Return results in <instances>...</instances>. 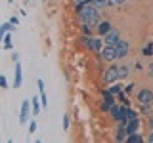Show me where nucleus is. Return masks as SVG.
I'll use <instances>...</instances> for the list:
<instances>
[{"mask_svg":"<svg viewBox=\"0 0 153 143\" xmlns=\"http://www.w3.org/2000/svg\"><path fill=\"white\" fill-rule=\"evenodd\" d=\"M75 10H76V13H79L80 23L98 27V23H100V8L96 6V4H92V2H80V4H76Z\"/></svg>","mask_w":153,"mask_h":143,"instance_id":"obj_1","label":"nucleus"},{"mask_svg":"<svg viewBox=\"0 0 153 143\" xmlns=\"http://www.w3.org/2000/svg\"><path fill=\"white\" fill-rule=\"evenodd\" d=\"M80 40H82V42H84V44L88 46L92 52H98V54L103 50V44H105L103 38H92V36H82Z\"/></svg>","mask_w":153,"mask_h":143,"instance_id":"obj_2","label":"nucleus"},{"mask_svg":"<svg viewBox=\"0 0 153 143\" xmlns=\"http://www.w3.org/2000/svg\"><path fill=\"white\" fill-rule=\"evenodd\" d=\"M100 55H102L103 61H115V59H119V57H117V48L111 46V44H105L103 50L100 52Z\"/></svg>","mask_w":153,"mask_h":143,"instance_id":"obj_3","label":"nucleus"},{"mask_svg":"<svg viewBox=\"0 0 153 143\" xmlns=\"http://www.w3.org/2000/svg\"><path fill=\"white\" fill-rule=\"evenodd\" d=\"M102 97H103V103L100 105V109H102V111H109V109L115 105V95L109 92V90H103V92H102Z\"/></svg>","mask_w":153,"mask_h":143,"instance_id":"obj_4","label":"nucleus"},{"mask_svg":"<svg viewBox=\"0 0 153 143\" xmlns=\"http://www.w3.org/2000/svg\"><path fill=\"white\" fill-rule=\"evenodd\" d=\"M117 78H119V67H115V65L107 67V71L103 73V82L105 84H113Z\"/></svg>","mask_w":153,"mask_h":143,"instance_id":"obj_5","label":"nucleus"},{"mask_svg":"<svg viewBox=\"0 0 153 143\" xmlns=\"http://www.w3.org/2000/svg\"><path fill=\"white\" fill-rule=\"evenodd\" d=\"M115 48H117V57H119V59L126 57L128 52H130V44H128V40H123V38L115 44Z\"/></svg>","mask_w":153,"mask_h":143,"instance_id":"obj_6","label":"nucleus"},{"mask_svg":"<svg viewBox=\"0 0 153 143\" xmlns=\"http://www.w3.org/2000/svg\"><path fill=\"white\" fill-rule=\"evenodd\" d=\"M138 101H140L142 105H151L153 103V92L147 88H143L138 92Z\"/></svg>","mask_w":153,"mask_h":143,"instance_id":"obj_7","label":"nucleus"},{"mask_svg":"<svg viewBox=\"0 0 153 143\" xmlns=\"http://www.w3.org/2000/svg\"><path fill=\"white\" fill-rule=\"evenodd\" d=\"M102 38H103V42H105V44H111V46H115L119 40H121V35H119V31H117V29H111V31H109V32H105V35H103Z\"/></svg>","mask_w":153,"mask_h":143,"instance_id":"obj_8","label":"nucleus"},{"mask_svg":"<svg viewBox=\"0 0 153 143\" xmlns=\"http://www.w3.org/2000/svg\"><path fill=\"white\" fill-rule=\"evenodd\" d=\"M31 107H33V103L29 101V99H23V103H21V113H19V122L21 124H25L29 120V111H31Z\"/></svg>","mask_w":153,"mask_h":143,"instance_id":"obj_9","label":"nucleus"},{"mask_svg":"<svg viewBox=\"0 0 153 143\" xmlns=\"http://www.w3.org/2000/svg\"><path fill=\"white\" fill-rule=\"evenodd\" d=\"M36 86H38V92H40V103H42V107H48V97H46V90H44V80L42 78H38L36 80Z\"/></svg>","mask_w":153,"mask_h":143,"instance_id":"obj_10","label":"nucleus"},{"mask_svg":"<svg viewBox=\"0 0 153 143\" xmlns=\"http://www.w3.org/2000/svg\"><path fill=\"white\" fill-rule=\"evenodd\" d=\"M138 130H140V118H130L126 124V132H128V136L130 133H136Z\"/></svg>","mask_w":153,"mask_h":143,"instance_id":"obj_11","label":"nucleus"},{"mask_svg":"<svg viewBox=\"0 0 153 143\" xmlns=\"http://www.w3.org/2000/svg\"><path fill=\"white\" fill-rule=\"evenodd\" d=\"M21 80H23V71H21V63H16V76H13V86L19 88L21 86Z\"/></svg>","mask_w":153,"mask_h":143,"instance_id":"obj_12","label":"nucleus"},{"mask_svg":"<svg viewBox=\"0 0 153 143\" xmlns=\"http://www.w3.org/2000/svg\"><path fill=\"white\" fill-rule=\"evenodd\" d=\"M111 29H113V27H111V21H100V23H98V35L103 36L105 32H109Z\"/></svg>","mask_w":153,"mask_h":143,"instance_id":"obj_13","label":"nucleus"},{"mask_svg":"<svg viewBox=\"0 0 153 143\" xmlns=\"http://www.w3.org/2000/svg\"><path fill=\"white\" fill-rule=\"evenodd\" d=\"M16 29V25H13L12 21H8V23H4L2 27H0V38H4V35H6L8 31H13Z\"/></svg>","mask_w":153,"mask_h":143,"instance_id":"obj_14","label":"nucleus"},{"mask_svg":"<svg viewBox=\"0 0 153 143\" xmlns=\"http://www.w3.org/2000/svg\"><path fill=\"white\" fill-rule=\"evenodd\" d=\"M121 111H123V107H119V105H113V107L109 109V113H111V116L115 120H121Z\"/></svg>","mask_w":153,"mask_h":143,"instance_id":"obj_15","label":"nucleus"},{"mask_svg":"<svg viewBox=\"0 0 153 143\" xmlns=\"http://www.w3.org/2000/svg\"><path fill=\"white\" fill-rule=\"evenodd\" d=\"M38 101H40L38 97H31V103H33V114H35V116H36L38 113H40V105H42V103H38Z\"/></svg>","mask_w":153,"mask_h":143,"instance_id":"obj_16","label":"nucleus"},{"mask_svg":"<svg viewBox=\"0 0 153 143\" xmlns=\"http://www.w3.org/2000/svg\"><path fill=\"white\" fill-rule=\"evenodd\" d=\"M92 4H96L98 8H105V6H111V4H115L113 0H92Z\"/></svg>","mask_w":153,"mask_h":143,"instance_id":"obj_17","label":"nucleus"},{"mask_svg":"<svg viewBox=\"0 0 153 143\" xmlns=\"http://www.w3.org/2000/svg\"><path fill=\"white\" fill-rule=\"evenodd\" d=\"M126 141H132V143H140V141H143V137H142L140 133L136 132V133H130V136L126 137Z\"/></svg>","mask_w":153,"mask_h":143,"instance_id":"obj_18","label":"nucleus"},{"mask_svg":"<svg viewBox=\"0 0 153 143\" xmlns=\"http://www.w3.org/2000/svg\"><path fill=\"white\" fill-rule=\"evenodd\" d=\"M143 55H146V57H151L153 55V40H149V42H147V46L143 48Z\"/></svg>","mask_w":153,"mask_h":143,"instance_id":"obj_19","label":"nucleus"},{"mask_svg":"<svg viewBox=\"0 0 153 143\" xmlns=\"http://www.w3.org/2000/svg\"><path fill=\"white\" fill-rule=\"evenodd\" d=\"M4 50H12V35H4Z\"/></svg>","mask_w":153,"mask_h":143,"instance_id":"obj_20","label":"nucleus"},{"mask_svg":"<svg viewBox=\"0 0 153 143\" xmlns=\"http://www.w3.org/2000/svg\"><path fill=\"white\" fill-rule=\"evenodd\" d=\"M128 71H130L128 67L121 65V67H119V78H126V76H128Z\"/></svg>","mask_w":153,"mask_h":143,"instance_id":"obj_21","label":"nucleus"},{"mask_svg":"<svg viewBox=\"0 0 153 143\" xmlns=\"http://www.w3.org/2000/svg\"><path fill=\"white\" fill-rule=\"evenodd\" d=\"M109 92H111L113 95H119L123 92V86H119V84H115V86H111V88H109Z\"/></svg>","mask_w":153,"mask_h":143,"instance_id":"obj_22","label":"nucleus"},{"mask_svg":"<svg viewBox=\"0 0 153 143\" xmlns=\"http://www.w3.org/2000/svg\"><path fill=\"white\" fill-rule=\"evenodd\" d=\"M36 132V122L31 120V124H29V133H35Z\"/></svg>","mask_w":153,"mask_h":143,"instance_id":"obj_23","label":"nucleus"},{"mask_svg":"<svg viewBox=\"0 0 153 143\" xmlns=\"http://www.w3.org/2000/svg\"><path fill=\"white\" fill-rule=\"evenodd\" d=\"M0 86H2V88H4V90H6V88H8V80H6V76H4V74H2V76H0Z\"/></svg>","mask_w":153,"mask_h":143,"instance_id":"obj_24","label":"nucleus"},{"mask_svg":"<svg viewBox=\"0 0 153 143\" xmlns=\"http://www.w3.org/2000/svg\"><path fill=\"white\" fill-rule=\"evenodd\" d=\"M119 101H123V103H124V105H126V107H128V99H126V95H124L123 92L119 94Z\"/></svg>","mask_w":153,"mask_h":143,"instance_id":"obj_25","label":"nucleus"},{"mask_svg":"<svg viewBox=\"0 0 153 143\" xmlns=\"http://www.w3.org/2000/svg\"><path fill=\"white\" fill-rule=\"evenodd\" d=\"M128 118H138V113L134 111V109H130V107H128Z\"/></svg>","mask_w":153,"mask_h":143,"instance_id":"obj_26","label":"nucleus"},{"mask_svg":"<svg viewBox=\"0 0 153 143\" xmlns=\"http://www.w3.org/2000/svg\"><path fill=\"white\" fill-rule=\"evenodd\" d=\"M63 130H69V116H63Z\"/></svg>","mask_w":153,"mask_h":143,"instance_id":"obj_27","label":"nucleus"},{"mask_svg":"<svg viewBox=\"0 0 153 143\" xmlns=\"http://www.w3.org/2000/svg\"><path fill=\"white\" fill-rule=\"evenodd\" d=\"M12 61H13V63H17V61H19V55L16 54V52H13V54H12Z\"/></svg>","mask_w":153,"mask_h":143,"instance_id":"obj_28","label":"nucleus"},{"mask_svg":"<svg viewBox=\"0 0 153 143\" xmlns=\"http://www.w3.org/2000/svg\"><path fill=\"white\" fill-rule=\"evenodd\" d=\"M130 92H134V84H128L126 86V94H130Z\"/></svg>","mask_w":153,"mask_h":143,"instance_id":"obj_29","label":"nucleus"},{"mask_svg":"<svg viewBox=\"0 0 153 143\" xmlns=\"http://www.w3.org/2000/svg\"><path fill=\"white\" fill-rule=\"evenodd\" d=\"M10 21H12V23H13V25H19V19H17V17H16V15H13V17H12V19H10Z\"/></svg>","mask_w":153,"mask_h":143,"instance_id":"obj_30","label":"nucleus"},{"mask_svg":"<svg viewBox=\"0 0 153 143\" xmlns=\"http://www.w3.org/2000/svg\"><path fill=\"white\" fill-rule=\"evenodd\" d=\"M80 2H92V0H75V4H80Z\"/></svg>","mask_w":153,"mask_h":143,"instance_id":"obj_31","label":"nucleus"},{"mask_svg":"<svg viewBox=\"0 0 153 143\" xmlns=\"http://www.w3.org/2000/svg\"><path fill=\"white\" fill-rule=\"evenodd\" d=\"M147 71H149V74H153V63H151L149 67H147Z\"/></svg>","mask_w":153,"mask_h":143,"instance_id":"obj_32","label":"nucleus"},{"mask_svg":"<svg viewBox=\"0 0 153 143\" xmlns=\"http://www.w3.org/2000/svg\"><path fill=\"white\" fill-rule=\"evenodd\" d=\"M147 141H149V143H153V132L149 133V137H147Z\"/></svg>","mask_w":153,"mask_h":143,"instance_id":"obj_33","label":"nucleus"},{"mask_svg":"<svg viewBox=\"0 0 153 143\" xmlns=\"http://www.w3.org/2000/svg\"><path fill=\"white\" fill-rule=\"evenodd\" d=\"M113 2H115V4H124L126 0H113Z\"/></svg>","mask_w":153,"mask_h":143,"instance_id":"obj_34","label":"nucleus"},{"mask_svg":"<svg viewBox=\"0 0 153 143\" xmlns=\"http://www.w3.org/2000/svg\"><path fill=\"white\" fill-rule=\"evenodd\" d=\"M149 126H151V130H153V116L149 118Z\"/></svg>","mask_w":153,"mask_h":143,"instance_id":"obj_35","label":"nucleus"},{"mask_svg":"<svg viewBox=\"0 0 153 143\" xmlns=\"http://www.w3.org/2000/svg\"><path fill=\"white\" fill-rule=\"evenodd\" d=\"M8 2H10V4H12V2H13V0H8Z\"/></svg>","mask_w":153,"mask_h":143,"instance_id":"obj_36","label":"nucleus"},{"mask_svg":"<svg viewBox=\"0 0 153 143\" xmlns=\"http://www.w3.org/2000/svg\"><path fill=\"white\" fill-rule=\"evenodd\" d=\"M25 2H29V0H25Z\"/></svg>","mask_w":153,"mask_h":143,"instance_id":"obj_37","label":"nucleus"},{"mask_svg":"<svg viewBox=\"0 0 153 143\" xmlns=\"http://www.w3.org/2000/svg\"><path fill=\"white\" fill-rule=\"evenodd\" d=\"M44 2H46V0H44Z\"/></svg>","mask_w":153,"mask_h":143,"instance_id":"obj_38","label":"nucleus"}]
</instances>
